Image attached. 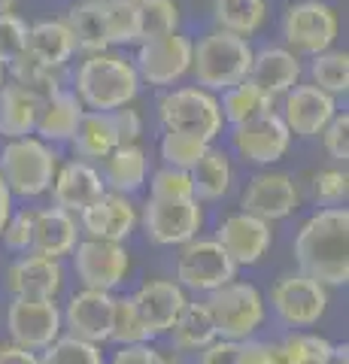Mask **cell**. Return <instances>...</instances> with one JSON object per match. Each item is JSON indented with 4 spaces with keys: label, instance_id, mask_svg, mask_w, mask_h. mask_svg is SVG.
Here are the masks:
<instances>
[{
    "label": "cell",
    "instance_id": "cell-39",
    "mask_svg": "<svg viewBox=\"0 0 349 364\" xmlns=\"http://www.w3.org/2000/svg\"><path fill=\"white\" fill-rule=\"evenodd\" d=\"M207 149H210V143L198 140V136H188V134H179V131H167L161 136V158L167 167L191 170Z\"/></svg>",
    "mask_w": 349,
    "mask_h": 364
},
{
    "label": "cell",
    "instance_id": "cell-18",
    "mask_svg": "<svg viewBox=\"0 0 349 364\" xmlns=\"http://www.w3.org/2000/svg\"><path fill=\"white\" fill-rule=\"evenodd\" d=\"M219 243L234 264H255L270 246V225L252 213L228 215L219 228Z\"/></svg>",
    "mask_w": 349,
    "mask_h": 364
},
{
    "label": "cell",
    "instance_id": "cell-34",
    "mask_svg": "<svg viewBox=\"0 0 349 364\" xmlns=\"http://www.w3.org/2000/svg\"><path fill=\"white\" fill-rule=\"evenodd\" d=\"M188 176L195 200H219L231 188V164L219 149H207L200 161L188 170Z\"/></svg>",
    "mask_w": 349,
    "mask_h": 364
},
{
    "label": "cell",
    "instance_id": "cell-8",
    "mask_svg": "<svg viewBox=\"0 0 349 364\" xmlns=\"http://www.w3.org/2000/svg\"><path fill=\"white\" fill-rule=\"evenodd\" d=\"M191 43L179 31L164 33L155 40H143L140 52L134 58V70H137L140 82L149 85H173L191 70Z\"/></svg>",
    "mask_w": 349,
    "mask_h": 364
},
{
    "label": "cell",
    "instance_id": "cell-50",
    "mask_svg": "<svg viewBox=\"0 0 349 364\" xmlns=\"http://www.w3.org/2000/svg\"><path fill=\"white\" fill-rule=\"evenodd\" d=\"M112 364H173V361L164 358L161 352L143 346V343H131V346L122 349L116 358H112Z\"/></svg>",
    "mask_w": 349,
    "mask_h": 364
},
{
    "label": "cell",
    "instance_id": "cell-26",
    "mask_svg": "<svg viewBox=\"0 0 349 364\" xmlns=\"http://www.w3.org/2000/svg\"><path fill=\"white\" fill-rule=\"evenodd\" d=\"M43 97L37 91L25 85H0V134L16 140V136H28L37 128Z\"/></svg>",
    "mask_w": 349,
    "mask_h": 364
},
{
    "label": "cell",
    "instance_id": "cell-24",
    "mask_svg": "<svg viewBox=\"0 0 349 364\" xmlns=\"http://www.w3.org/2000/svg\"><path fill=\"white\" fill-rule=\"evenodd\" d=\"M52 182H55V188H52L55 207H61L67 213H82L88 203H95L100 195H104V179H100L97 170L88 167L85 161L67 164Z\"/></svg>",
    "mask_w": 349,
    "mask_h": 364
},
{
    "label": "cell",
    "instance_id": "cell-38",
    "mask_svg": "<svg viewBox=\"0 0 349 364\" xmlns=\"http://www.w3.org/2000/svg\"><path fill=\"white\" fill-rule=\"evenodd\" d=\"M137 16H140V40L137 43L173 33L179 25V6L173 0H140Z\"/></svg>",
    "mask_w": 349,
    "mask_h": 364
},
{
    "label": "cell",
    "instance_id": "cell-46",
    "mask_svg": "<svg viewBox=\"0 0 349 364\" xmlns=\"http://www.w3.org/2000/svg\"><path fill=\"white\" fill-rule=\"evenodd\" d=\"M322 143L331 158L346 161L349 158V116L346 112H334V119L322 128Z\"/></svg>",
    "mask_w": 349,
    "mask_h": 364
},
{
    "label": "cell",
    "instance_id": "cell-29",
    "mask_svg": "<svg viewBox=\"0 0 349 364\" xmlns=\"http://www.w3.org/2000/svg\"><path fill=\"white\" fill-rule=\"evenodd\" d=\"M64 25L70 31V37L76 43V49L82 52H107L109 37H107V16H104V4L97 0H80L67 9Z\"/></svg>",
    "mask_w": 349,
    "mask_h": 364
},
{
    "label": "cell",
    "instance_id": "cell-21",
    "mask_svg": "<svg viewBox=\"0 0 349 364\" xmlns=\"http://www.w3.org/2000/svg\"><path fill=\"white\" fill-rule=\"evenodd\" d=\"M252 85H258L270 97L286 95L289 88L298 85L301 79V61L291 49H279V46H267L262 52H252V64L246 73Z\"/></svg>",
    "mask_w": 349,
    "mask_h": 364
},
{
    "label": "cell",
    "instance_id": "cell-30",
    "mask_svg": "<svg viewBox=\"0 0 349 364\" xmlns=\"http://www.w3.org/2000/svg\"><path fill=\"white\" fill-rule=\"evenodd\" d=\"M146 182V155L140 146H116L104 158V186L119 195H131Z\"/></svg>",
    "mask_w": 349,
    "mask_h": 364
},
{
    "label": "cell",
    "instance_id": "cell-4",
    "mask_svg": "<svg viewBox=\"0 0 349 364\" xmlns=\"http://www.w3.org/2000/svg\"><path fill=\"white\" fill-rule=\"evenodd\" d=\"M0 176L6 188L25 198H37L52 188L55 179V152L37 136H16L0 152Z\"/></svg>",
    "mask_w": 349,
    "mask_h": 364
},
{
    "label": "cell",
    "instance_id": "cell-42",
    "mask_svg": "<svg viewBox=\"0 0 349 364\" xmlns=\"http://www.w3.org/2000/svg\"><path fill=\"white\" fill-rule=\"evenodd\" d=\"M109 340H116L122 346H131V343H143L149 340L146 328L140 322L137 310H134V301L131 298H116V306H112V331Z\"/></svg>",
    "mask_w": 349,
    "mask_h": 364
},
{
    "label": "cell",
    "instance_id": "cell-2",
    "mask_svg": "<svg viewBox=\"0 0 349 364\" xmlns=\"http://www.w3.org/2000/svg\"><path fill=\"white\" fill-rule=\"evenodd\" d=\"M252 64V46L246 37L228 31H213L200 37L198 46H191V73L198 85L207 91H225L237 85L249 73Z\"/></svg>",
    "mask_w": 349,
    "mask_h": 364
},
{
    "label": "cell",
    "instance_id": "cell-12",
    "mask_svg": "<svg viewBox=\"0 0 349 364\" xmlns=\"http://www.w3.org/2000/svg\"><path fill=\"white\" fill-rule=\"evenodd\" d=\"M289 143H291V131L286 128L283 116H276L274 109L258 119L234 124V149H237L246 161L274 164L286 155Z\"/></svg>",
    "mask_w": 349,
    "mask_h": 364
},
{
    "label": "cell",
    "instance_id": "cell-15",
    "mask_svg": "<svg viewBox=\"0 0 349 364\" xmlns=\"http://www.w3.org/2000/svg\"><path fill=\"white\" fill-rule=\"evenodd\" d=\"M334 112H337L334 95L316 85H295L286 91L283 122L298 136H319L325 124L334 119Z\"/></svg>",
    "mask_w": 349,
    "mask_h": 364
},
{
    "label": "cell",
    "instance_id": "cell-1",
    "mask_svg": "<svg viewBox=\"0 0 349 364\" xmlns=\"http://www.w3.org/2000/svg\"><path fill=\"white\" fill-rule=\"evenodd\" d=\"M295 258L304 277L322 286H343L349 279V213L346 207L319 210L304 222L295 240Z\"/></svg>",
    "mask_w": 349,
    "mask_h": 364
},
{
    "label": "cell",
    "instance_id": "cell-27",
    "mask_svg": "<svg viewBox=\"0 0 349 364\" xmlns=\"http://www.w3.org/2000/svg\"><path fill=\"white\" fill-rule=\"evenodd\" d=\"M85 112V104L76 97V91H55V95L43 97V107H40V116H37V131L43 140H52V143H61V140H70L76 124H80Z\"/></svg>",
    "mask_w": 349,
    "mask_h": 364
},
{
    "label": "cell",
    "instance_id": "cell-16",
    "mask_svg": "<svg viewBox=\"0 0 349 364\" xmlns=\"http://www.w3.org/2000/svg\"><path fill=\"white\" fill-rule=\"evenodd\" d=\"M112 306H116V298H109V291L85 289L80 294H73L70 304H67V316H64L67 328H70V337L88 340V343L109 340Z\"/></svg>",
    "mask_w": 349,
    "mask_h": 364
},
{
    "label": "cell",
    "instance_id": "cell-54",
    "mask_svg": "<svg viewBox=\"0 0 349 364\" xmlns=\"http://www.w3.org/2000/svg\"><path fill=\"white\" fill-rule=\"evenodd\" d=\"M325 364H349V349H346V346H331Z\"/></svg>",
    "mask_w": 349,
    "mask_h": 364
},
{
    "label": "cell",
    "instance_id": "cell-43",
    "mask_svg": "<svg viewBox=\"0 0 349 364\" xmlns=\"http://www.w3.org/2000/svg\"><path fill=\"white\" fill-rule=\"evenodd\" d=\"M152 198L155 200H183V198H195L191 195V176L188 170L179 167H161L152 176Z\"/></svg>",
    "mask_w": 349,
    "mask_h": 364
},
{
    "label": "cell",
    "instance_id": "cell-22",
    "mask_svg": "<svg viewBox=\"0 0 349 364\" xmlns=\"http://www.w3.org/2000/svg\"><path fill=\"white\" fill-rule=\"evenodd\" d=\"M80 231H76V219L61 207L52 210H40L33 213V234H31V255H43V258H61L70 255Z\"/></svg>",
    "mask_w": 349,
    "mask_h": 364
},
{
    "label": "cell",
    "instance_id": "cell-56",
    "mask_svg": "<svg viewBox=\"0 0 349 364\" xmlns=\"http://www.w3.org/2000/svg\"><path fill=\"white\" fill-rule=\"evenodd\" d=\"M16 6V0H0V13H9Z\"/></svg>",
    "mask_w": 349,
    "mask_h": 364
},
{
    "label": "cell",
    "instance_id": "cell-3",
    "mask_svg": "<svg viewBox=\"0 0 349 364\" xmlns=\"http://www.w3.org/2000/svg\"><path fill=\"white\" fill-rule=\"evenodd\" d=\"M140 91V76L134 64L122 55L95 52L76 70V97L92 109H119L128 107Z\"/></svg>",
    "mask_w": 349,
    "mask_h": 364
},
{
    "label": "cell",
    "instance_id": "cell-5",
    "mask_svg": "<svg viewBox=\"0 0 349 364\" xmlns=\"http://www.w3.org/2000/svg\"><path fill=\"white\" fill-rule=\"evenodd\" d=\"M159 116L167 131H179L198 140H216L222 131V109L219 100L207 88H176L161 97Z\"/></svg>",
    "mask_w": 349,
    "mask_h": 364
},
{
    "label": "cell",
    "instance_id": "cell-40",
    "mask_svg": "<svg viewBox=\"0 0 349 364\" xmlns=\"http://www.w3.org/2000/svg\"><path fill=\"white\" fill-rule=\"evenodd\" d=\"M40 364H104V355L88 340L61 337L46 346V355L40 358Z\"/></svg>",
    "mask_w": 349,
    "mask_h": 364
},
{
    "label": "cell",
    "instance_id": "cell-19",
    "mask_svg": "<svg viewBox=\"0 0 349 364\" xmlns=\"http://www.w3.org/2000/svg\"><path fill=\"white\" fill-rule=\"evenodd\" d=\"M82 219V228L85 234H92L95 240H125V237L134 231V225H137V213L128 203L125 195H119V191H112V195H100L95 203H88V207L80 213Z\"/></svg>",
    "mask_w": 349,
    "mask_h": 364
},
{
    "label": "cell",
    "instance_id": "cell-9",
    "mask_svg": "<svg viewBox=\"0 0 349 364\" xmlns=\"http://www.w3.org/2000/svg\"><path fill=\"white\" fill-rule=\"evenodd\" d=\"M6 328L16 346L46 349L58 340L61 331V313L55 306V298H16L9 304Z\"/></svg>",
    "mask_w": 349,
    "mask_h": 364
},
{
    "label": "cell",
    "instance_id": "cell-31",
    "mask_svg": "<svg viewBox=\"0 0 349 364\" xmlns=\"http://www.w3.org/2000/svg\"><path fill=\"white\" fill-rule=\"evenodd\" d=\"M213 18L219 31L249 40L267 18V0H213Z\"/></svg>",
    "mask_w": 349,
    "mask_h": 364
},
{
    "label": "cell",
    "instance_id": "cell-53",
    "mask_svg": "<svg viewBox=\"0 0 349 364\" xmlns=\"http://www.w3.org/2000/svg\"><path fill=\"white\" fill-rule=\"evenodd\" d=\"M9 195H13V191L6 188L4 176H0V231H4V225H6V219H9Z\"/></svg>",
    "mask_w": 349,
    "mask_h": 364
},
{
    "label": "cell",
    "instance_id": "cell-6",
    "mask_svg": "<svg viewBox=\"0 0 349 364\" xmlns=\"http://www.w3.org/2000/svg\"><path fill=\"white\" fill-rule=\"evenodd\" d=\"M216 325V337L222 340H246L264 318V301L255 286L246 282H225L213 289L204 301Z\"/></svg>",
    "mask_w": 349,
    "mask_h": 364
},
{
    "label": "cell",
    "instance_id": "cell-13",
    "mask_svg": "<svg viewBox=\"0 0 349 364\" xmlns=\"http://www.w3.org/2000/svg\"><path fill=\"white\" fill-rule=\"evenodd\" d=\"M146 237L159 246H173V243H188L200 228V207L195 198L183 200H149L146 203Z\"/></svg>",
    "mask_w": 349,
    "mask_h": 364
},
{
    "label": "cell",
    "instance_id": "cell-32",
    "mask_svg": "<svg viewBox=\"0 0 349 364\" xmlns=\"http://www.w3.org/2000/svg\"><path fill=\"white\" fill-rule=\"evenodd\" d=\"M173 334V346L179 352H191V349H204L216 340V325H213V316L207 310V304H188L179 310V316L171 325Z\"/></svg>",
    "mask_w": 349,
    "mask_h": 364
},
{
    "label": "cell",
    "instance_id": "cell-23",
    "mask_svg": "<svg viewBox=\"0 0 349 364\" xmlns=\"http://www.w3.org/2000/svg\"><path fill=\"white\" fill-rule=\"evenodd\" d=\"M9 291L16 298H55L61 289V264L58 258L28 255L9 267Z\"/></svg>",
    "mask_w": 349,
    "mask_h": 364
},
{
    "label": "cell",
    "instance_id": "cell-33",
    "mask_svg": "<svg viewBox=\"0 0 349 364\" xmlns=\"http://www.w3.org/2000/svg\"><path fill=\"white\" fill-rule=\"evenodd\" d=\"M274 100L276 97L264 95L262 88L249 82V79H243V82L222 91L219 109H222L225 122L240 124V122H249V119H258V116H264V112H270L274 109Z\"/></svg>",
    "mask_w": 349,
    "mask_h": 364
},
{
    "label": "cell",
    "instance_id": "cell-36",
    "mask_svg": "<svg viewBox=\"0 0 349 364\" xmlns=\"http://www.w3.org/2000/svg\"><path fill=\"white\" fill-rule=\"evenodd\" d=\"M331 343L313 334H291L274 346V364H325Z\"/></svg>",
    "mask_w": 349,
    "mask_h": 364
},
{
    "label": "cell",
    "instance_id": "cell-57",
    "mask_svg": "<svg viewBox=\"0 0 349 364\" xmlns=\"http://www.w3.org/2000/svg\"><path fill=\"white\" fill-rule=\"evenodd\" d=\"M0 85H4V61H0Z\"/></svg>",
    "mask_w": 349,
    "mask_h": 364
},
{
    "label": "cell",
    "instance_id": "cell-20",
    "mask_svg": "<svg viewBox=\"0 0 349 364\" xmlns=\"http://www.w3.org/2000/svg\"><path fill=\"white\" fill-rule=\"evenodd\" d=\"M134 310H137L140 322L149 337H159L164 331H171L173 318L186 306V294L176 282H149L134 294Z\"/></svg>",
    "mask_w": 349,
    "mask_h": 364
},
{
    "label": "cell",
    "instance_id": "cell-41",
    "mask_svg": "<svg viewBox=\"0 0 349 364\" xmlns=\"http://www.w3.org/2000/svg\"><path fill=\"white\" fill-rule=\"evenodd\" d=\"M107 16V37L109 46H128L140 40V16H137V4H112L104 6Z\"/></svg>",
    "mask_w": 349,
    "mask_h": 364
},
{
    "label": "cell",
    "instance_id": "cell-28",
    "mask_svg": "<svg viewBox=\"0 0 349 364\" xmlns=\"http://www.w3.org/2000/svg\"><path fill=\"white\" fill-rule=\"evenodd\" d=\"M70 140H73V152L80 158H85V161L107 158L119 146L116 124H112V112L109 109L82 112V119H80V124H76Z\"/></svg>",
    "mask_w": 349,
    "mask_h": 364
},
{
    "label": "cell",
    "instance_id": "cell-17",
    "mask_svg": "<svg viewBox=\"0 0 349 364\" xmlns=\"http://www.w3.org/2000/svg\"><path fill=\"white\" fill-rule=\"evenodd\" d=\"M298 207V188L286 173H258L243 191V213L264 222L286 219Z\"/></svg>",
    "mask_w": 349,
    "mask_h": 364
},
{
    "label": "cell",
    "instance_id": "cell-45",
    "mask_svg": "<svg viewBox=\"0 0 349 364\" xmlns=\"http://www.w3.org/2000/svg\"><path fill=\"white\" fill-rule=\"evenodd\" d=\"M346 191H349V179L343 170H322L313 179V195L322 207H337V203L346 200Z\"/></svg>",
    "mask_w": 349,
    "mask_h": 364
},
{
    "label": "cell",
    "instance_id": "cell-49",
    "mask_svg": "<svg viewBox=\"0 0 349 364\" xmlns=\"http://www.w3.org/2000/svg\"><path fill=\"white\" fill-rule=\"evenodd\" d=\"M198 364H240V340H213L200 352Z\"/></svg>",
    "mask_w": 349,
    "mask_h": 364
},
{
    "label": "cell",
    "instance_id": "cell-47",
    "mask_svg": "<svg viewBox=\"0 0 349 364\" xmlns=\"http://www.w3.org/2000/svg\"><path fill=\"white\" fill-rule=\"evenodd\" d=\"M31 234H33V213L31 210H21L18 215H13V219H6L4 231H0L4 243L9 249H16V252H25L31 246Z\"/></svg>",
    "mask_w": 349,
    "mask_h": 364
},
{
    "label": "cell",
    "instance_id": "cell-7",
    "mask_svg": "<svg viewBox=\"0 0 349 364\" xmlns=\"http://www.w3.org/2000/svg\"><path fill=\"white\" fill-rule=\"evenodd\" d=\"M340 31L337 13L322 0H301L291 4L283 16V37L301 55H319L331 49Z\"/></svg>",
    "mask_w": 349,
    "mask_h": 364
},
{
    "label": "cell",
    "instance_id": "cell-14",
    "mask_svg": "<svg viewBox=\"0 0 349 364\" xmlns=\"http://www.w3.org/2000/svg\"><path fill=\"white\" fill-rule=\"evenodd\" d=\"M73 267L85 282V289L109 291L125 279L128 252L112 240H85L73 246Z\"/></svg>",
    "mask_w": 349,
    "mask_h": 364
},
{
    "label": "cell",
    "instance_id": "cell-11",
    "mask_svg": "<svg viewBox=\"0 0 349 364\" xmlns=\"http://www.w3.org/2000/svg\"><path fill=\"white\" fill-rule=\"evenodd\" d=\"M270 301H274V310L286 325L304 328L322 318L328 294H325L322 282L304 277V273H291V277H283L274 286Z\"/></svg>",
    "mask_w": 349,
    "mask_h": 364
},
{
    "label": "cell",
    "instance_id": "cell-35",
    "mask_svg": "<svg viewBox=\"0 0 349 364\" xmlns=\"http://www.w3.org/2000/svg\"><path fill=\"white\" fill-rule=\"evenodd\" d=\"M313 85L328 95H346L349 91V55L340 49H325L310 61Z\"/></svg>",
    "mask_w": 349,
    "mask_h": 364
},
{
    "label": "cell",
    "instance_id": "cell-37",
    "mask_svg": "<svg viewBox=\"0 0 349 364\" xmlns=\"http://www.w3.org/2000/svg\"><path fill=\"white\" fill-rule=\"evenodd\" d=\"M9 73H13V79L18 85L37 91L40 97H49V95H55V91H61V70L28 58L25 52H21L18 58L9 61Z\"/></svg>",
    "mask_w": 349,
    "mask_h": 364
},
{
    "label": "cell",
    "instance_id": "cell-48",
    "mask_svg": "<svg viewBox=\"0 0 349 364\" xmlns=\"http://www.w3.org/2000/svg\"><path fill=\"white\" fill-rule=\"evenodd\" d=\"M109 112H112V124H116L119 146H131V143H137V136L143 134V122H140V116H137V109L119 107V109H109Z\"/></svg>",
    "mask_w": 349,
    "mask_h": 364
},
{
    "label": "cell",
    "instance_id": "cell-44",
    "mask_svg": "<svg viewBox=\"0 0 349 364\" xmlns=\"http://www.w3.org/2000/svg\"><path fill=\"white\" fill-rule=\"evenodd\" d=\"M25 37H28V25L21 21L13 9L0 13V61L9 64L25 52Z\"/></svg>",
    "mask_w": 349,
    "mask_h": 364
},
{
    "label": "cell",
    "instance_id": "cell-10",
    "mask_svg": "<svg viewBox=\"0 0 349 364\" xmlns=\"http://www.w3.org/2000/svg\"><path fill=\"white\" fill-rule=\"evenodd\" d=\"M237 264L231 261V255L222 249L219 240H195L186 243L183 255L176 264V277L183 286L195 291H213L234 279Z\"/></svg>",
    "mask_w": 349,
    "mask_h": 364
},
{
    "label": "cell",
    "instance_id": "cell-51",
    "mask_svg": "<svg viewBox=\"0 0 349 364\" xmlns=\"http://www.w3.org/2000/svg\"><path fill=\"white\" fill-rule=\"evenodd\" d=\"M240 364H274V346L270 343H252L240 340Z\"/></svg>",
    "mask_w": 349,
    "mask_h": 364
},
{
    "label": "cell",
    "instance_id": "cell-52",
    "mask_svg": "<svg viewBox=\"0 0 349 364\" xmlns=\"http://www.w3.org/2000/svg\"><path fill=\"white\" fill-rule=\"evenodd\" d=\"M0 364H40V358L33 355V349L4 346V349H0Z\"/></svg>",
    "mask_w": 349,
    "mask_h": 364
},
{
    "label": "cell",
    "instance_id": "cell-25",
    "mask_svg": "<svg viewBox=\"0 0 349 364\" xmlns=\"http://www.w3.org/2000/svg\"><path fill=\"white\" fill-rule=\"evenodd\" d=\"M76 52V43L67 31L64 18H49V21H37V25L28 28V37H25V55L46 67H61L73 58Z\"/></svg>",
    "mask_w": 349,
    "mask_h": 364
},
{
    "label": "cell",
    "instance_id": "cell-55",
    "mask_svg": "<svg viewBox=\"0 0 349 364\" xmlns=\"http://www.w3.org/2000/svg\"><path fill=\"white\" fill-rule=\"evenodd\" d=\"M97 4H104V6H112V4H140V0H97Z\"/></svg>",
    "mask_w": 349,
    "mask_h": 364
}]
</instances>
